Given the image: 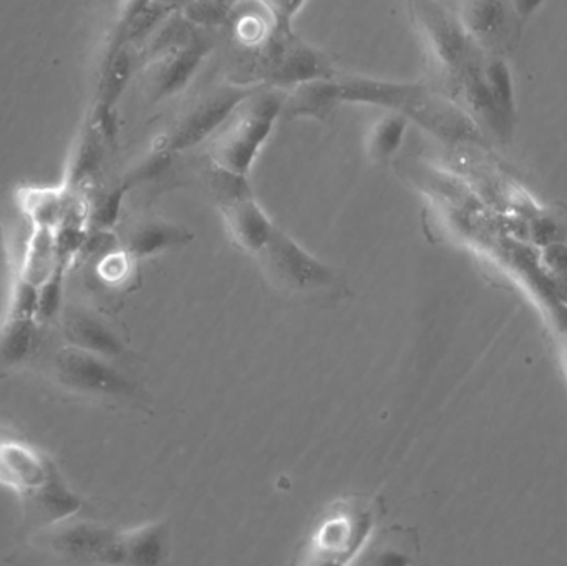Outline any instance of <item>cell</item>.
Returning <instances> with one entry per match:
<instances>
[{
	"instance_id": "obj_1",
	"label": "cell",
	"mask_w": 567,
	"mask_h": 566,
	"mask_svg": "<svg viewBox=\"0 0 567 566\" xmlns=\"http://www.w3.org/2000/svg\"><path fill=\"white\" fill-rule=\"evenodd\" d=\"M340 105H372L399 112L436 138L458 145H489L465 110L445 92L422 82L337 75L293 86L282 119L323 122Z\"/></svg>"
},
{
	"instance_id": "obj_2",
	"label": "cell",
	"mask_w": 567,
	"mask_h": 566,
	"mask_svg": "<svg viewBox=\"0 0 567 566\" xmlns=\"http://www.w3.org/2000/svg\"><path fill=\"white\" fill-rule=\"evenodd\" d=\"M446 95L465 110L488 143L512 145L518 109L515 79L506 56L476 53Z\"/></svg>"
},
{
	"instance_id": "obj_3",
	"label": "cell",
	"mask_w": 567,
	"mask_h": 566,
	"mask_svg": "<svg viewBox=\"0 0 567 566\" xmlns=\"http://www.w3.org/2000/svg\"><path fill=\"white\" fill-rule=\"evenodd\" d=\"M289 90L261 85L246 96L208 140V155L216 169L248 178L259 153L284 116Z\"/></svg>"
},
{
	"instance_id": "obj_4",
	"label": "cell",
	"mask_w": 567,
	"mask_h": 566,
	"mask_svg": "<svg viewBox=\"0 0 567 566\" xmlns=\"http://www.w3.org/2000/svg\"><path fill=\"white\" fill-rule=\"evenodd\" d=\"M213 30L192 25L179 16L173 25L166 20L152 40V60L143 70L150 102L159 103L182 93L189 85L215 47Z\"/></svg>"
},
{
	"instance_id": "obj_5",
	"label": "cell",
	"mask_w": 567,
	"mask_h": 566,
	"mask_svg": "<svg viewBox=\"0 0 567 566\" xmlns=\"http://www.w3.org/2000/svg\"><path fill=\"white\" fill-rule=\"evenodd\" d=\"M377 521V502L365 497L333 502L310 532L307 562L313 565L352 564L365 550Z\"/></svg>"
},
{
	"instance_id": "obj_6",
	"label": "cell",
	"mask_w": 567,
	"mask_h": 566,
	"mask_svg": "<svg viewBox=\"0 0 567 566\" xmlns=\"http://www.w3.org/2000/svg\"><path fill=\"white\" fill-rule=\"evenodd\" d=\"M405 6L430 66L442 80L446 93L482 50L470 39L458 13L440 0H405Z\"/></svg>"
},
{
	"instance_id": "obj_7",
	"label": "cell",
	"mask_w": 567,
	"mask_h": 566,
	"mask_svg": "<svg viewBox=\"0 0 567 566\" xmlns=\"http://www.w3.org/2000/svg\"><path fill=\"white\" fill-rule=\"evenodd\" d=\"M248 52L251 60L246 83H265L290 90L337 75L329 56L303 42L293 29L276 25L261 45Z\"/></svg>"
},
{
	"instance_id": "obj_8",
	"label": "cell",
	"mask_w": 567,
	"mask_h": 566,
	"mask_svg": "<svg viewBox=\"0 0 567 566\" xmlns=\"http://www.w3.org/2000/svg\"><path fill=\"white\" fill-rule=\"evenodd\" d=\"M265 83L229 82L203 93L178 116L172 128L159 136L153 152L172 158L176 153L208 142L236 106Z\"/></svg>"
},
{
	"instance_id": "obj_9",
	"label": "cell",
	"mask_w": 567,
	"mask_h": 566,
	"mask_svg": "<svg viewBox=\"0 0 567 566\" xmlns=\"http://www.w3.org/2000/svg\"><path fill=\"white\" fill-rule=\"evenodd\" d=\"M258 256L272 281L297 295L323 291L336 286L339 279L332 266L307 251L278 226Z\"/></svg>"
},
{
	"instance_id": "obj_10",
	"label": "cell",
	"mask_w": 567,
	"mask_h": 566,
	"mask_svg": "<svg viewBox=\"0 0 567 566\" xmlns=\"http://www.w3.org/2000/svg\"><path fill=\"white\" fill-rule=\"evenodd\" d=\"M213 189L229 235L245 251L259 255L272 238L276 225L256 202L243 176L229 175L215 168Z\"/></svg>"
},
{
	"instance_id": "obj_11",
	"label": "cell",
	"mask_w": 567,
	"mask_h": 566,
	"mask_svg": "<svg viewBox=\"0 0 567 566\" xmlns=\"http://www.w3.org/2000/svg\"><path fill=\"white\" fill-rule=\"evenodd\" d=\"M60 384L79 394L123 399L135 394V384L112 364V359L63 346L53 358Z\"/></svg>"
},
{
	"instance_id": "obj_12",
	"label": "cell",
	"mask_w": 567,
	"mask_h": 566,
	"mask_svg": "<svg viewBox=\"0 0 567 566\" xmlns=\"http://www.w3.org/2000/svg\"><path fill=\"white\" fill-rule=\"evenodd\" d=\"M42 541L52 554L75 562L125 565L122 534L89 522H62L43 528Z\"/></svg>"
},
{
	"instance_id": "obj_13",
	"label": "cell",
	"mask_w": 567,
	"mask_h": 566,
	"mask_svg": "<svg viewBox=\"0 0 567 566\" xmlns=\"http://www.w3.org/2000/svg\"><path fill=\"white\" fill-rule=\"evenodd\" d=\"M458 17L466 33L486 55H512L525 30L509 0H462Z\"/></svg>"
},
{
	"instance_id": "obj_14",
	"label": "cell",
	"mask_w": 567,
	"mask_h": 566,
	"mask_svg": "<svg viewBox=\"0 0 567 566\" xmlns=\"http://www.w3.org/2000/svg\"><path fill=\"white\" fill-rule=\"evenodd\" d=\"M22 498L27 521L42 531L70 521L83 507L82 497L69 487L53 462L47 481Z\"/></svg>"
},
{
	"instance_id": "obj_15",
	"label": "cell",
	"mask_w": 567,
	"mask_h": 566,
	"mask_svg": "<svg viewBox=\"0 0 567 566\" xmlns=\"http://www.w3.org/2000/svg\"><path fill=\"white\" fill-rule=\"evenodd\" d=\"M52 461L16 439L0 438V484L17 494H29L49 477Z\"/></svg>"
},
{
	"instance_id": "obj_16",
	"label": "cell",
	"mask_w": 567,
	"mask_h": 566,
	"mask_svg": "<svg viewBox=\"0 0 567 566\" xmlns=\"http://www.w3.org/2000/svg\"><path fill=\"white\" fill-rule=\"evenodd\" d=\"M62 329L66 344L106 359H116L125 354V344L115 329L89 309L69 306L63 311Z\"/></svg>"
},
{
	"instance_id": "obj_17",
	"label": "cell",
	"mask_w": 567,
	"mask_h": 566,
	"mask_svg": "<svg viewBox=\"0 0 567 566\" xmlns=\"http://www.w3.org/2000/svg\"><path fill=\"white\" fill-rule=\"evenodd\" d=\"M193 233L168 219H145L133 226L126 239V253L132 259H146L172 249L185 248L193 241Z\"/></svg>"
},
{
	"instance_id": "obj_18",
	"label": "cell",
	"mask_w": 567,
	"mask_h": 566,
	"mask_svg": "<svg viewBox=\"0 0 567 566\" xmlns=\"http://www.w3.org/2000/svg\"><path fill=\"white\" fill-rule=\"evenodd\" d=\"M410 120L399 112H386L367 132L365 155L373 165H386L402 148Z\"/></svg>"
},
{
	"instance_id": "obj_19",
	"label": "cell",
	"mask_w": 567,
	"mask_h": 566,
	"mask_svg": "<svg viewBox=\"0 0 567 566\" xmlns=\"http://www.w3.org/2000/svg\"><path fill=\"white\" fill-rule=\"evenodd\" d=\"M125 565L156 566L165 564L169 554L166 524H150L122 534Z\"/></svg>"
},
{
	"instance_id": "obj_20",
	"label": "cell",
	"mask_w": 567,
	"mask_h": 566,
	"mask_svg": "<svg viewBox=\"0 0 567 566\" xmlns=\"http://www.w3.org/2000/svg\"><path fill=\"white\" fill-rule=\"evenodd\" d=\"M69 192L65 188H23L19 205L37 228L56 229L65 218Z\"/></svg>"
},
{
	"instance_id": "obj_21",
	"label": "cell",
	"mask_w": 567,
	"mask_h": 566,
	"mask_svg": "<svg viewBox=\"0 0 567 566\" xmlns=\"http://www.w3.org/2000/svg\"><path fill=\"white\" fill-rule=\"evenodd\" d=\"M35 319L7 316L0 326V368H17L32 356L37 341Z\"/></svg>"
},
{
	"instance_id": "obj_22",
	"label": "cell",
	"mask_w": 567,
	"mask_h": 566,
	"mask_svg": "<svg viewBox=\"0 0 567 566\" xmlns=\"http://www.w3.org/2000/svg\"><path fill=\"white\" fill-rule=\"evenodd\" d=\"M55 248V229L37 228L33 226L32 236L27 243L20 278L32 285L40 286L53 269L59 266Z\"/></svg>"
},
{
	"instance_id": "obj_23",
	"label": "cell",
	"mask_w": 567,
	"mask_h": 566,
	"mask_svg": "<svg viewBox=\"0 0 567 566\" xmlns=\"http://www.w3.org/2000/svg\"><path fill=\"white\" fill-rule=\"evenodd\" d=\"M105 143L102 133L90 122L89 128L83 132L82 138H80L79 148H76L72 162H70L69 175H66L65 186H63L66 192L75 193L86 179L95 175L96 169L100 168V163H102Z\"/></svg>"
},
{
	"instance_id": "obj_24",
	"label": "cell",
	"mask_w": 567,
	"mask_h": 566,
	"mask_svg": "<svg viewBox=\"0 0 567 566\" xmlns=\"http://www.w3.org/2000/svg\"><path fill=\"white\" fill-rule=\"evenodd\" d=\"M66 266L60 263L52 275L39 286V305H37V321L45 322L59 315L62 309L63 281Z\"/></svg>"
},
{
	"instance_id": "obj_25",
	"label": "cell",
	"mask_w": 567,
	"mask_h": 566,
	"mask_svg": "<svg viewBox=\"0 0 567 566\" xmlns=\"http://www.w3.org/2000/svg\"><path fill=\"white\" fill-rule=\"evenodd\" d=\"M132 188V183L125 182L116 188L110 189L105 195L96 199L95 205L90 208L89 222L95 229H110L118 219L122 212L123 198L126 192Z\"/></svg>"
},
{
	"instance_id": "obj_26",
	"label": "cell",
	"mask_w": 567,
	"mask_h": 566,
	"mask_svg": "<svg viewBox=\"0 0 567 566\" xmlns=\"http://www.w3.org/2000/svg\"><path fill=\"white\" fill-rule=\"evenodd\" d=\"M37 305H39V286L19 278L13 285L10 298L9 316L13 318L35 319ZM39 322V321H37Z\"/></svg>"
},
{
	"instance_id": "obj_27",
	"label": "cell",
	"mask_w": 567,
	"mask_h": 566,
	"mask_svg": "<svg viewBox=\"0 0 567 566\" xmlns=\"http://www.w3.org/2000/svg\"><path fill=\"white\" fill-rule=\"evenodd\" d=\"M281 29H293V19L309 0H262Z\"/></svg>"
},
{
	"instance_id": "obj_28",
	"label": "cell",
	"mask_w": 567,
	"mask_h": 566,
	"mask_svg": "<svg viewBox=\"0 0 567 566\" xmlns=\"http://www.w3.org/2000/svg\"><path fill=\"white\" fill-rule=\"evenodd\" d=\"M546 2H548V0H509L516 20H518L519 27H522L523 30L526 29L529 20L539 12V9H542Z\"/></svg>"
}]
</instances>
